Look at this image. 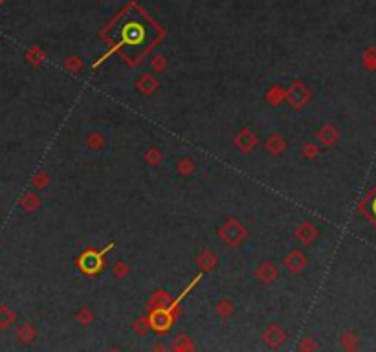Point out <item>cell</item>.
Here are the masks:
<instances>
[{
    "label": "cell",
    "mask_w": 376,
    "mask_h": 352,
    "mask_svg": "<svg viewBox=\"0 0 376 352\" xmlns=\"http://www.w3.org/2000/svg\"><path fill=\"white\" fill-rule=\"evenodd\" d=\"M299 348H301V352H312L314 350V343H312L310 339H305V341H301Z\"/></svg>",
    "instance_id": "cell-6"
},
{
    "label": "cell",
    "mask_w": 376,
    "mask_h": 352,
    "mask_svg": "<svg viewBox=\"0 0 376 352\" xmlns=\"http://www.w3.org/2000/svg\"><path fill=\"white\" fill-rule=\"evenodd\" d=\"M264 341H266V345L271 348L281 347L284 341V332L279 328V326H274V325L268 326L266 332H264Z\"/></svg>",
    "instance_id": "cell-3"
},
{
    "label": "cell",
    "mask_w": 376,
    "mask_h": 352,
    "mask_svg": "<svg viewBox=\"0 0 376 352\" xmlns=\"http://www.w3.org/2000/svg\"><path fill=\"white\" fill-rule=\"evenodd\" d=\"M17 338L20 339L22 343H30V341H33V338H35V328L30 325V323H26V325L18 326L17 330Z\"/></svg>",
    "instance_id": "cell-4"
},
{
    "label": "cell",
    "mask_w": 376,
    "mask_h": 352,
    "mask_svg": "<svg viewBox=\"0 0 376 352\" xmlns=\"http://www.w3.org/2000/svg\"><path fill=\"white\" fill-rule=\"evenodd\" d=\"M15 321V312L8 306H0V328H9Z\"/></svg>",
    "instance_id": "cell-5"
},
{
    "label": "cell",
    "mask_w": 376,
    "mask_h": 352,
    "mask_svg": "<svg viewBox=\"0 0 376 352\" xmlns=\"http://www.w3.org/2000/svg\"><path fill=\"white\" fill-rule=\"evenodd\" d=\"M173 319L175 317H173V314L167 308H154L149 317V326L156 330V332H165L173 325Z\"/></svg>",
    "instance_id": "cell-1"
},
{
    "label": "cell",
    "mask_w": 376,
    "mask_h": 352,
    "mask_svg": "<svg viewBox=\"0 0 376 352\" xmlns=\"http://www.w3.org/2000/svg\"><path fill=\"white\" fill-rule=\"evenodd\" d=\"M153 352H169V350H167V348L163 347V345H156V347L153 348Z\"/></svg>",
    "instance_id": "cell-7"
},
{
    "label": "cell",
    "mask_w": 376,
    "mask_h": 352,
    "mask_svg": "<svg viewBox=\"0 0 376 352\" xmlns=\"http://www.w3.org/2000/svg\"><path fill=\"white\" fill-rule=\"evenodd\" d=\"M103 255H105V251H101V253H96V251H87L85 255H81L79 259V268L83 270L85 273H96L97 270L101 268V264H103Z\"/></svg>",
    "instance_id": "cell-2"
}]
</instances>
